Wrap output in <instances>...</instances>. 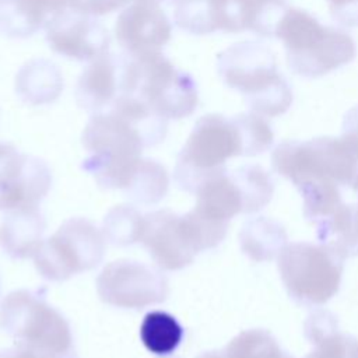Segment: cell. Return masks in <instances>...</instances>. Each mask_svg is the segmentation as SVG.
<instances>
[{"label":"cell","instance_id":"obj_1","mask_svg":"<svg viewBox=\"0 0 358 358\" xmlns=\"http://www.w3.org/2000/svg\"><path fill=\"white\" fill-rule=\"evenodd\" d=\"M222 83L238 91L249 110L264 117L285 113L292 103V90L278 70L275 55L257 41L231 45L217 56Z\"/></svg>","mask_w":358,"mask_h":358},{"label":"cell","instance_id":"obj_2","mask_svg":"<svg viewBox=\"0 0 358 358\" xmlns=\"http://www.w3.org/2000/svg\"><path fill=\"white\" fill-rule=\"evenodd\" d=\"M275 38L284 45L291 71L305 78L323 77L357 56L355 41L347 31L323 25L301 8L288 7L277 24Z\"/></svg>","mask_w":358,"mask_h":358},{"label":"cell","instance_id":"obj_3","mask_svg":"<svg viewBox=\"0 0 358 358\" xmlns=\"http://www.w3.org/2000/svg\"><path fill=\"white\" fill-rule=\"evenodd\" d=\"M120 94L137 98L166 120L187 117L199 105L194 78L176 69L162 52L124 53L120 69Z\"/></svg>","mask_w":358,"mask_h":358},{"label":"cell","instance_id":"obj_4","mask_svg":"<svg viewBox=\"0 0 358 358\" xmlns=\"http://www.w3.org/2000/svg\"><path fill=\"white\" fill-rule=\"evenodd\" d=\"M81 141L90 157L83 169L105 189H122L130 185L145 148L136 126L116 110H101L91 116Z\"/></svg>","mask_w":358,"mask_h":358},{"label":"cell","instance_id":"obj_5","mask_svg":"<svg viewBox=\"0 0 358 358\" xmlns=\"http://www.w3.org/2000/svg\"><path fill=\"white\" fill-rule=\"evenodd\" d=\"M0 326L17 345L41 358H63L71 348L73 337L67 320L34 291H13L3 299Z\"/></svg>","mask_w":358,"mask_h":358},{"label":"cell","instance_id":"obj_6","mask_svg":"<svg viewBox=\"0 0 358 358\" xmlns=\"http://www.w3.org/2000/svg\"><path fill=\"white\" fill-rule=\"evenodd\" d=\"M243 155V143L234 117L220 113L201 116L193 126L175 166L176 183L196 193L211 175L225 171V162Z\"/></svg>","mask_w":358,"mask_h":358},{"label":"cell","instance_id":"obj_7","mask_svg":"<svg viewBox=\"0 0 358 358\" xmlns=\"http://www.w3.org/2000/svg\"><path fill=\"white\" fill-rule=\"evenodd\" d=\"M343 262L326 245L287 243L277 256V267L288 294L305 305H323L338 291Z\"/></svg>","mask_w":358,"mask_h":358},{"label":"cell","instance_id":"obj_8","mask_svg":"<svg viewBox=\"0 0 358 358\" xmlns=\"http://www.w3.org/2000/svg\"><path fill=\"white\" fill-rule=\"evenodd\" d=\"M273 168L296 187L327 179L351 186L358 175V158L338 137H316L306 141H282L271 154Z\"/></svg>","mask_w":358,"mask_h":358},{"label":"cell","instance_id":"obj_9","mask_svg":"<svg viewBox=\"0 0 358 358\" xmlns=\"http://www.w3.org/2000/svg\"><path fill=\"white\" fill-rule=\"evenodd\" d=\"M103 253V234L88 220L76 217L64 221L52 236L41 243L34 262L43 278L63 281L96 267Z\"/></svg>","mask_w":358,"mask_h":358},{"label":"cell","instance_id":"obj_10","mask_svg":"<svg viewBox=\"0 0 358 358\" xmlns=\"http://www.w3.org/2000/svg\"><path fill=\"white\" fill-rule=\"evenodd\" d=\"M96 291L99 298L112 306L140 309L164 302L169 287L158 268L143 262L119 259L99 273Z\"/></svg>","mask_w":358,"mask_h":358},{"label":"cell","instance_id":"obj_11","mask_svg":"<svg viewBox=\"0 0 358 358\" xmlns=\"http://www.w3.org/2000/svg\"><path fill=\"white\" fill-rule=\"evenodd\" d=\"M50 185V169L42 159L0 141V210L38 206Z\"/></svg>","mask_w":358,"mask_h":358},{"label":"cell","instance_id":"obj_12","mask_svg":"<svg viewBox=\"0 0 358 358\" xmlns=\"http://www.w3.org/2000/svg\"><path fill=\"white\" fill-rule=\"evenodd\" d=\"M49 48L60 56L77 62H91L109 49V34L96 17L66 7L45 24Z\"/></svg>","mask_w":358,"mask_h":358},{"label":"cell","instance_id":"obj_13","mask_svg":"<svg viewBox=\"0 0 358 358\" xmlns=\"http://www.w3.org/2000/svg\"><path fill=\"white\" fill-rule=\"evenodd\" d=\"M171 35L169 18L161 4L152 0H133L115 22V36L129 55L161 52Z\"/></svg>","mask_w":358,"mask_h":358},{"label":"cell","instance_id":"obj_14","mask_svg":"<svg viewBox=\"0 0 358 358\" xmlns=\"http://www.w3.org/2000/svg\"><path fill=\"white\" fill-rule=\"evenodd\" d=\"M141 242L157 266L164 270H180L199 255L187 234L183 217L168 210L144 215Z\"/></svg>","mask_w":358,"mask_h":358},{"label":"cell","instance_id":"obj_15","mask_svg":"<svg viewBox=\"0 0 358 358\" xmlns=\"http://www.w3.org/2000/svg\"><path fill=\"white\" fill-rule=\"evenodd\" d=\"M122 56L105 53L84 69L76 87V101L88 112H101L120 94Z\"/></svg>","mask_w":358,"mask_h":358},{"label":"cell","instance_id":"obj_16","mask_svg":"<svg viewBox=\"0 0 358 358\" xmlns=\"http://www.w3.org/2000/svg\"><path fill=\"white\" fill-rule=\"evenodd\" d=\"M45 220L38 206L10 210L0 225V246L14 259L31 257L39 249Z\"/></svg>","mask_w":358,"mask_h":358},{"label":"cell","instance_id":"obj_17","mask_svg":"<svg viewBox=\"0 0 358 358\" xmlns=\"http://www.w3.org/2000/svg\"><path fill=\"white\" fill-rule=\"evenodd\" d=\"M69 0H0V32L8 38H28L45 27Z\"/></svg>","mask_w":358,"mask_h":358},{"label":"cell","instance_id":"obj_18","mask_svg":"<svg viewBox=\"0 0 358 358\" xmlns=\"http://www.w3.org/2000/svg\"><path fill=\"white\" fill-rule=\"evenodd\" d=\"M196 196L193 210L213 221L228 224L232 217L243 213L241 190L227 169L207 178L196 190Z\"/></svg>","mask_w":358,"mask_h":358},{"label":"cell","instance_id":"obj_19","mask_svg":"<svg viewBox=\"0 0 358 358\" xmlns=\"http://www.w3.org/2000/svg\"><path fill=\"white\" fill-rule=\"evenodd\" d=\"M59 69L43 59L32 60L17 74L15 91L24 102L43 105L55 101L63 88Z\"/></svg>","mask_w":358,"mask_h":358},{"label":"cell","instance_id":"obj_20","mask_svg":"<svg viewBox=\"0 0 358 358\" xmlns=\"http://www.w3.org/2000/svg\"><path fill=\"white\" fill-rule=\"evenodd\" d=\"M241 248L255 262L271 260L287 245L284 227L267 217L248 220L239 234Z\"/></svg>","mask_w":358,"mask_h":358},{"label":"cell","instance_id":"obj_21","mask_svg":"<svg viewBox=\"0 0 358 358\" xmlns=\"http://www.w3.org/2000/svg\"><path fill=\"white\" fill-rule=\"evenodd\" d=\"M320 243L340 257L358 255V204H341L329 218L317 224Z\"/></svg>","mask_w":358,"mask_h":358},{"label":"cell","instance_id":"obj_22","mask_svg":"<svg viewBox=\"0 0 358 358\" xmlns=\"http://www.w3.org/2000/svg\"><path fill=\"white\" fill-rule=\"evenodd\" d=\"M140 338L150 352L165 357L173 352L180 344L183 327L168 312L152 310L141 322Z\"/></svg>","mask_w":358,"mask_h":358},{"label":"cell","instance_id":"obj_23","mask_svg":"<svg viewBox=\"0 0 358 358\" xmlns=\"http://www.w3.org/2000/svg\"><path fill=\"white\" fill-rule=\"evenodd\" d=\"M168 185L169 178L165 168L154 159L141 158L138 168L124 193L136 203L154 204L165 196Z\"/></svg>","mask_w":358,"mask_h":358},{"label":"cell","instance_id":"obj_24","mask_svg":"<svg viewBox=\"0 0 358 358\" xmlns=\"http://www.w3.org/2000/svg\"><path fill=\"white\" fill-rule=\"evenodd\" d=\"M303 199V215L316 225L329 218L341 204L338 185L333 180L317 179L298 186Z\"/></svg>","mask_w":358,"mask_h":358},{"label":"cell","instance_id":"obj_25","mask_svg":"<svg viewBox=\"0 0 358 358\" xmlns=\"http://www.w3.org/2000/svg\"><path fill=\"white\" fill-rule=\"evenodd\" d=\"M231 175L241 190L245 214L259 211L271 200L273 180L262 166L243 165L232 171Z\"/></svg>","mask_w":358,"mask_h":358},{"label":"cell","instance_id":"obj_26","mask_svg":"<svg viewBox=\"0 0 358 358\" xmlns=\"http://www.w3.org/2000/svg\"><path fill=\"white\" fill-rule=\"evenodd\" d=\"M144 215L131 206H115L108 211L102 225V234L112 245L127 246L141 241Z\"/></svg>","mask_w":358,"mask_h":358},{"label":"cell","instance_id":"obj_27","mask_svg":"<svg viewBox=\"0 0 358 358\" xmlns=\"http://www.w3.org/2000/svg\"><path fill=\"white\" fill-rule=\"evenodd\" d=\"M229 358H281L282 351L264 329H249L235 336L224 348Z\"/></svg>","mask_w":358,"mask_h":358},{"label":"cell","instance_id":"obj_28","mask_svg":"<svg viewBox=\"0 0 358 358\" xmlns=\"http://www.w3.org/2000/svg\"><path fill=\"white\" fill-rule=\"evenodd\" d=\"M173 22L193 35L217 31L211 0H173Z\"/></svg>","mask_w":358,"mask_h":358},{"label":"cell","instance_id":"obj_29","mask_svg":"<svg viewBox=\"0 0 358 358\" xmlns=\"http://www.w3.org/2000/svg\"><path fill=\"white\" fill-rule=\"evenodd\" d=\"M243 143V157L264 152L273 144L274 134L264 116L252 110L234 116Z\"/></svg>","mask_w":358,"mask_h":358},{"label":"cell","instance_id":"obj_30","mask_svg":"<svg viewBox=\"0 0 358 358\" xmlns=\"http://www.w3.org/2000/svg\"><path fill=\"white\" fill-rule=\"evenodd\" d=\"M313 350L305 358H358V338L337 327L310 340Z\"/></svg>","mask_w":358,"mask_h":358},{"label":"cell","instance_id":"obj_31","mask_svg":"<svg viewBox=\"0 0 358 358\" xmlns=\"http://www.w3.org/2000/svg\"><path fill=\"white\" fill-rule=\"evenodd\" d=\"M131 1L133 0H69L67 7L94 17H99L123 8Z\"/></svg>","mask_w":358,"mask_h":358},{"label":"cell","instance_id":"obj_32","mask_svg":"<svg viewBox=\"0 0 358 358\" xmlns=\"http://www.w3.org/2000/svg\"><path fill=\"white\" fill-rule=\"evenodd\" d=\"M340 138L348 147V150L358 158V106L351 108L345 113Z\"/></svg>","mask_w":358,"mask_h":358},{"label":"cell","instance_id":"obj_33","mask_svg":"<svg viewBox=\"0 0 358 358\" xmlns=\"http://www.w3.org/2000/svg\"><path fill=\"white\" fill-rule=\"evenodd\" d=\"M0 358H41L38 354H35L34 351L21 347V345H15L11 348H6L0 351Z\"/></svg>","mask_w":358,"mask_h":358},{"label":"cell","instance_id":"obj_34","mask_svg":"<svg viewBox=\"0 0 358 358\" xmlns=\"http://www.w3.org/2000/svg\"><path fill=\"white\" fill-rule=\"evenodd\" d=\"M197 358H229L224 350L221 351H206L200 354Z\"/></svg>","mask_w":358,"mask_h":358},{"label":"cell","instance_id":"obj_35","mask_svg":"<svg viewBox=\"0 0 358 358\" xmlns=\"http://www.w3.org/2000/svg\"><path fill=\"white\" fill-rule=\"evenodd\" d=\"M351 187L358 193V175L355 176V179H354V182H352V185H351Z\"/></svg>","mask_w":358,"mask_h":358},{"label":"cell","instance_id":"obj_36","mask_svg":"<svg viewBox=\"0 0 358 358\" xmlns=\"http://www.w3.org/2000/svg\"><path fill=\"white\" fill-rule=\"evenodd\" d=\"M281 358H292V357H289V355H287V354H284V352H282V355H281Z\"/></svg>","mask_w":358,"mask_h":358},{"label":"cell","instance_id":"obj_37","mask_svg":"<svg viewBox=\"0 0 358 358\" xmlns=\"http://www.w3.org/2000/svg\"><path fill=\"white\" fill-rule=\"evenodd\" d=\"M152 1H157V3H159V4H161V3H162V1H165V0H152Z\"/></svg>","mask_w":358,"mask_h":358},{"label":"cell","instance_id":"obj_38","mask_svg":"<svg viewBox=\"0 0 358 358\" xmlns=\"http://www.w3.org/2000/svg\"><path fill=\"white\" fill-rule=\"evenodd\" d=\"M169 358H176V357H169Z\"/></svg>","mask_w":358,"mask_h":358}]
</instances>
